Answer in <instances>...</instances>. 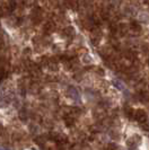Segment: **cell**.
<instances>
[{
  "label": "cell",
  "instance_id": "cell-4",
  "mask_svg": "<svg viewBox=\"0 0 149 150\" xmlns=\"http://www.w3.org/2000/svg\"><path fill=\"white\" fill-rule=\"evenodd\" d=\"M129 30H131L133 34H139V33L141 32V26H140L138 23L132 22L130 24V26H129Z\"/></svg>",
  "mask_w": 149,
  "mask_h": 150
},
{
  "label": "cell",
  "instance_id": "cell-3",
  "mask_svg": "<svg viewBox=\"0 0 149 150\" xmlns=\"http://www.w3.org/2000/svg\"><path fill=\"white\" fill-rule=\"evenodd\" d=\"M139 143H140V137H139V135H134L130 140H128V146L131 147V148L137 147Z\"/></svg>",
  "mask_w": 149,
  "mask_h": 150
},
{
  "label": "cell",
  "instance_id": "cell-8",
  "mask_svg": "<svg viewBox=\"0 0 149 150\" xmlns=\"http://www.w3.org/2000/svg\"><path fill=\"white\" fill-rule=\"evenodd\" d=\"M48 4H49V6H50L51 9H55V8L59 7V1L58 0H49Z\"/></svg>",
  "mask_w": 149,
  "mask_h": 150
},
{
  "label": "cell",
  "instance_id": "cell-2",
  "mask_svg": "<svg viewBox=\"0 0 149 150\" xmlns=\"http://www.w3.org/2000/svg\"><path fill=\"white\" fill-rule=\"evenodd\" d=\"M133 119L138 123L142 124V123H145L147 121V113L145 112L143 110H136L133 113Z\"/></svg>",
  "mask_w": 149,
  "mask_h": 150
},
{
  "label": "cell",
  "instance_id": "cell-5",
  "mask_svg": "<svg viewBox=\"0 0 149 150\" xmlns=\"http://www.w3.org/2000/svg\"><path fill=\"white\" fill-rule=\"evenodd\" d=\"M62 34H63L65 36H67V38H71V36H74V34H76V32H74V28L72 26H68L66 28H63Z\"/></svg>",
  "mask_w": 149,
  "mask_h": 150
},
{
  "label": "cell",
  "instance_id": "cell-9",
  "mask_svg": "<svg viewBox=\"0 0 149 150\" xmlns=\"http://www.w3.org/2000/svg\"><path fill=\"white\" fill-rule=\"evenodd\" d=\"M106 150H118V147H116L114 143H111V144L107 146V149Z\"/></svg>",
  "mask_w": 149,
  "mask_h": 150
},
{
  "label": "cell",
  "instance_id": "cell-6",
  "mask_svg": "<svg viewBox=\"0 0 149 150\" xmlns=\"http://www.w3.org/2000/svg\"><path fill=\"white\" fill-rule=\"evenodd\" d=\"M55 30V24L53 22H48L46 24L44 25V32L45 33H52Z\"/></svg>",
  "mask_w": 149,
  "mask_h": 150
},
{
  "label": "cell",
  "instance_id": "cell-1",
  "mask_svg": "<svg viewBox=\"0 0 149 150\" xmlns=\"http://www.w3.org/2000/svg\"><path fill=\"white\" fill-rule=\"evenodd\" d=\"M31 19H32V22L34 23L35 25H37V24H40V23L42 22V19H43V11H42V9L38 7L34 8L32 10V13H31Z\"/></svg>",
  "mask_w": 149,
  "mask_h": 150
},
{
  "label": "cell",
  "instance_id": "cell-7",
  "mask_svg": "<svg viewBox=\"0 0 149 150\" xmlns=\"http://www.w3.org/2000/svg\"><path fill=\"white\" fill-rule=\"evenodd\" d=\"M65 5L69 9H74L76 8V1L74 0H65Z\"/></svg>",
  "mask_w": 149,
  "mask_h": 150
}]
</instances>
